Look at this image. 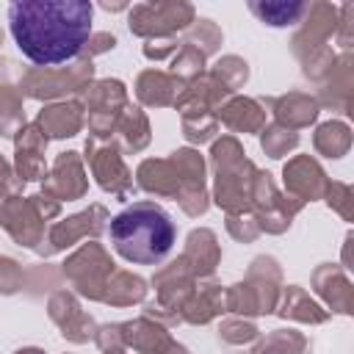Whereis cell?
Listing matches in <instances>:
<instances>
[{
  "instance_id": "1",
  "label": "cell",
  "mask_w": 354,
  "mask_h": 354,
  "mask_svg": "<svg viewBox=\"0 0 354 354\" xmlns=\"http://www.w3.org/2000/svg\"><path fill=\"white\" fill-rule=\"evenodd\" d=\"M94 8L86 0H19L8 6V30L19 53L39 66L80 55L91 36Z\"/></svg>"
},
{
  "instance_id": "2",
  "label": "cell",
  "mask_w": 354,
  "mask_h": 354,
  "mask_svg": "<svg viewBox=\"0 0 354 354\" xmlns=\"http://www.w3.org/2000/svg\"><path fill=\"white\" fill-rule=\"evenodd\" d=\"M113 249L138 266H155L166 260L177 241V227L171 216L155 202H136L119 210L108 227Z\"/></svg>"
},
{
  "instance_id": "3",
  "label": "cell",
  "mask_w": 354,
  "mask_h": 354,
  "mask_svg": "<svg viewBox=\"0 0 354 354\" xmlns=\"http://www.w3.org/2000/svg\"><path fill=\"white\" fill-rule=\"evenodd\" d=\"M252 11L268 25H293L301 17L304 3H252Z\"/></svg>"
}]
</instances>
